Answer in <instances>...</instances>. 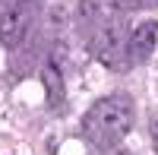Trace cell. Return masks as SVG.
<instances>
[{
  "mask_svg": "<svg viewBox=\"0 0 158 155\" xmlns=\"http://www.w3.org/2000/svg\"><path fill=\"white\" fill-rule=\"evenodd\" d=\"M155 146H158V124H155Z\"/></svg>",
  "mask_w": 158,
  "mask_h": 155,
  "instance_id": "obj_5",
  "label": "cell"
},
{
  "mask_svg": "<svg viewBox=\"0 0 158 155\" xmlns=\"http://www.w3.org/2000/svg\"><path fill=\"white\" fill-rule=\"evenodd\" d=\"M22 3H35V0H22Z\"/></svg>",
  "mask_w": 158,
  "mask_h": 155,
  "instance_id": "obj_6",
  "label": "cell"
},
{
  "mask_svg": "<svg viewBox=\"0 0 158 155\" xmlns=\"http://www.w3.org/2000/svg\"><path fill=\"white\" fill-rule=\"evenodd\" d=\"M32 16H35V3L10 0L6 10L0 13V44L19 48L25 41V35H29V29H32Z\"/></svg>",
  "mask_w": 158,
  "mask_h": 155,
  "instance_id": "obj_2",
  "label": "cell"
},
{
  "mask_svg": "<svg viewBox=\"0 0 158 155\" xmlns=\"http://www.w3.org/2000/svg\"><path fill=\"white\" fill-rule=\"evenodd\" d=\"M41 79H44V89H48V105L51 108H60L63 105V82H60V73L54 67H44L41 70Z\"/></svg>",
  "mask_w": 158,
  "mask_h": 155,
  "instance_id": "obj_4",
  "label": "cell"
},
{
  "mask_svg": "<svg viewBox=\"0 0 158 155\" xmlns=\"http://www.w3.org/2000/svg\"><path fill=\"white\" fill-rule=\"evenodd\" d=\"M130 127H133V105L123 95L95 101L89 108V114L82 117V130L98 149H108L114 143H120L130 133Z\"/></svg>",
  "mask_w": 158,
  "mask_h": 155,
  "instance_id": "obj_1",
  "label": "cell"
},
{
  "mask_svg": "<svg viewBox=\"0 0 158 155\" xmlns=\"http://www.w3.org/2000/svg\"><path fill=\"white\" fill-rule=\"evenodd\" d=\"M155 44H158V22L155 19H146V22L133 25V32H130L127 57L133 60V63H146L155 54Z\"/></svg>",
  "mask_w": 158,
  "mask_h": 155,
  "instance_id": "obj_3",
  "label": "cell"
}]
</instances>
